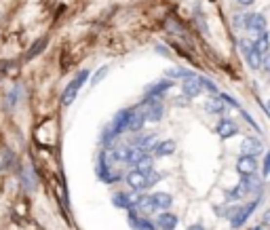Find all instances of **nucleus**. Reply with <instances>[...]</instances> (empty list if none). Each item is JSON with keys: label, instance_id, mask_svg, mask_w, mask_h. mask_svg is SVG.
Masks as SVG:
<instances>
[{"label": "nucleus", "instance_id": "33", "mask_svg": "<svg viewBox=\"0 0 270 230\" xmlns=\"http://www.w3.org/2000/svg\"><path fill=\"white\" fill-rule=\"evenodd\" d=\"M188 230H205V228H203L201 224H192V226H190Z\"/></svg>", "mask_w": 270, "mask_h": 230}, {"label": "nucleus", "instance_id": "12", "mask_svg": "<svg viewBox=\"0 0 270 230\" xmlns=\"http://www.w3.org/2000/svg\"><path fill=\"white\" fill-rule=\"evenodd\" d=\"M146 125V116L139 108H131V116H129V123H127V131L129 133H139L141 127Z\"/></svg>", "mask_w": 270, "mask_h": 230}, {"label": "nucleus", "instance_id": "20", "mask_svg": "<svg viewBox=\"0 0 270 230\" xmlns=\"http://www.w3.org/2000/svg\"><path fill=\"white\" fill-rule=\"evenodd\" d=\"M253 47L258 49V53H260L262 57H264V55L268 53V51H270V34H268L266 30H264V32H260V34H258V38L253 40Z\"/></svg>", "mask_w": 270, "mask_h": 230}, {"label": "nucleus", "instance_id": "29", "mask_svg": "<svg viewBox=\"0 0 270 230\" xmlns=\"http://www.w3.org/2000/svg\"><path fill=\"white\" fill-rule=\"evenodd\" d=\"M262 70L270 74V51H268V53H266L264 57H262Z\"/></svg>", "mask_w": 270, "mask_h": 230}, {"label": "nucleus", "instance_id": "23", "mask_svg": "<svg viewBox=\"0 0 270 230\" xmlns=\"http://www.w3.org/2000/svg\"><path fill=\"white\" fill-rule=\"evenodd\" d=\"M167 76L169 78H190V76H194V72H190V70H184V68H173V70H169L167 72Z\"/></svg>", "mask_w": 270, "mask_h": 230}, {"label": "nucleus", "instance_id": "7", "mask_svg": "<svg viewBox=\"0 0 270 230\" xmlns=\"http://www.w3.org/2000/svg\"><path fill=\"white\" fill-rule=\"evenodd\" d=\"M173 87V80H158V82H154V85H150L146 89V97L144 99H150V101H160V97L169 91V89Z\"/></svg>", "mask_w": 270, "mask_h": 230}, {"label": "nucleus", "instance_id": "18", "mask_svg": "<svg viewBox=\"0 0 270 230\" xmlns=\"http://www.w3.org/2000/svg\"><path fill=\"white\" fill-rule=\"evenodd\" d=\"M226 104L222 101L220 95H213V97L207 99V104H205V110H207L209 114H215V116H222L224 112H226Z\"/></svg>", "mask_w": 270, "mask_h": 230}, {"label": "nucleus", "instance_id": "24", "mask_svg": "<svg viewBox=\"0 0 270 230\" xmlns=\"http://www.w3.org/2000/svg\"><path fill=\"white\" fill-rule=\"evenodd\" d=\"M198 80H201V87L205 89V91H209V93H213V95H220V91H217V85H215L213 80L205 78V76H198Z\"/></svg>", "mask_w": 270, "mask_h": 230}, {"label": "nucleus", "instance_id": "5", "mask_svg": "<svg viewBox=\"0 0 270 230\" xmlns=\"http://www.w3.org/2000/svg\"><path fill=\"white\" fill-rule=\"evenodd\" d=\"M139 108H141V112H144V116H146V123H158V120L163 118L165 108H163V104H160V101L144 99Z\"/></svg>", "mask_w": 270, "mask_h": 230}, {"label": "nucleus", "instance_id": "6", "mask_svg": "<svg viewBox=\"0 0 270 230\" xmlns=\"http://www.w3.org/2000/svg\"><path fill=\"white\" fill-rule=\"evenodd\" d=\"M236 188L241 190V194L243 196H247V194H260V190H262V180L258 175H241V182L236 184Z\"/></svg>", "mask_w": 270, "mask_h": 230}, {"label": "nucleus", "instance_id": "13", "mask_svg": "<svg viewBox=\"0 0 270 230\" xmlns=\"http://www.w3.org/2000/svg\"><path fill=\"white\" fill-rule=\"evenodd\" d=\"M97 173H99V177H101V180H104L106 184H114V182L120 180V173H112L110 167H108V163H106V152H101V154H99V169H97Z\"/></svg>", "mask_w": 270, "mask_h": 230}, {"label": "nucleus", "instance_id": "34", "mask_svg": "<svg viewBox=\"0 0 270 230\" xmlns=\"http://www.w3.org/2000/svg\"><path fill=\"white\" fill-rule=\"evenodd\" d=\"M249 230H264V226L260 224V226H253V228H249Z\"/></svg>", "mask_w": 270, "mask_h": 230}, {"label": "nucleus", "instance_id": "21", "mask_svg": "<svg viewBox=\"0 0 270 230\" xmlns=\"http://www.w3.org/2000/svg\"><path fill=\"white\" fill-rule=\"evenodd\" d=\"M112 203L116 207H120V209H133V203H135V199L131 194H125V192H118V194H114L112 196Z\"/></svg>", "mask_w": 270, "mask_h": 230}, {"label": "nucleus", "instance_id": "9", "mask_svg": "<svg viewBox=\"0 0 270 230\" xmlns=\"http://www.w3.org/2000/svg\"><path fill=\"white\" fill-rule=\"evenodd\" d=\"M215 133L220 135L222 139H228V137H234L239 133V127L232 118H220V123L215 125Z\"/></svg>", "mask_w": 270, "mask_h": 230}, {"label": "nucleus", "instance_id": "4", "mask_svg": "<svg viewBox=\"0 0 270 230\" xmlns=\"http://www.w3.org/2000/svg\"><path fill=\"white\" fill-rule=\"evenodd\" d=\"M239 47H241V53L245 55L247 66L251 68V70H260V68H262V55L258 53V49L253 47V42H249V40H241V42H239Z\"/></svg>", "mask_w": 270, "mask_h": 230}, {"label": "nucleus", "instance_id": "32", "mask_svg": "<svg viewBox=\"0 0 270 230\" xmlns=\"http://www.w3.org/2000/svg\"><path fill=\"white\" fill-rule=\"evenodd\" d=\"M236 2H239L241 6H251V4L255 2V0H236Z\"/></svg>", "mask_w": 270, "mask_h": 230}, {"label": "nucleus", "instance_id": "25", "mask_svg": "<svg viewBox=\"0 0 270 230\" xmlns=\"http://www.w3.org/2000/svg\"><path fill=\"white\" fill-rule=\"evenodd\" d=\"M44 44H47V38H40V40H36L34 44H32V49H30V53H28V59H32V57H36L38 53H42Z\"/></svg>", "mask_w": 270, "mask_h": 230}, {"label": "nucleus", "instance_id": "19", "mask_svg": "<svg viewBox=\"0 0 270 230\" xmlns=\"http://www.w3.org/2000/svg\"><path fill=\"white\" fill-rule=\"evenodd\" d=\"M177 215H173V213H169V211H163L156 218V226L158 228H163V230H175V226H177Z\"/></svg>", "mask_w": 270, "mask_h": 230}, {"label": "nucleus", "instance_id": "16", "mask_svg": "<svg viewBox=\"0 0 270 230\" xmlns=\"http://www.w3.org/2000/svg\"><path fill=\"white\" fill-rule=\"evenodd\" d=\"M173 152H175V142L173 139H163V142H156L152 148V154L163 158V156H171Z\"/></svg>", "mask_w": 270, "mask_h": 230}, {"label": "nucleus", "instance_id": "2", "mask_svg": "<svg viewBox=\"0 0 270 230\" xmlns=\"http://www.w3.org/2000/svg\"><path fill=\"white\" fill-rule=\"evenodd\" d=\"M87 78H89V70H80V72L68 82V87L63 89V93H61V104L63 106H70L76 99V95H78L80 87L87 82Z\"/></svg>", "mask_w": 270, "mask_h": 230}, {"label": "nucleus", "instance_id": "14", "mask_svg": "<svg viewBox=\"0 0 270 230\" xmlns=\"http://www.w3.org/2000/svg\"><path fill=\"white\" fill-rule=\"evenodd\" d=\"M245 30L253 32V34H260V32L266 30V17L262 13H249V21L245 25Z\"/></svg>", "mask_w": 270, "mask_h": 230}, {"label": "nucleus", "instance_id": "26", "mask_svg": "<svg viewBox=\"0 0 270 230\" xmlns=\"http://www.w3.org/2000/svg\"><path fill=\"white\" fill-rule=\"evenodd\" d=\"M220 97H222V101H224V104H226V106H230V108H236V110H241V104H239V101H236V99L232 97V95H228V93H220Z\"/></svg>", "mask_w": 270, "mask_h": 230}, {"label": "nucleus", "instance_id": "17", "mask_svg": "<svg viewBox=\"0 0 270 230\" xmlns=\"http://www.w3.org/2000/svg\"><path fill=\"white\" fill-rule=\"evenodd\" d=\"M129 224L135 228V230H156V224L148 218H139L137 213H133V209H129Z\"/></svg>", "mask_w": 270, "mask_h": 230}, {"label": "nucleus", "instance_id": "15", "mask_svg": "<svg viewBox=\"0 0 270 230\" xmlns=\"http://www.w3.org/2000/svg\"><path fill=\"white\" fill-rule=\"evenodd\" d=\"M133 209H137V211H141V213H154V211H156V203H154L152 196L141 194V196L135 199Z\"/></svg>", "mask_w": 270, "mask_h": 230}, {"label": "nucleus", "instance_id": "22", "mask_svg": "<svg viewBox=\"0 0 270 230\" xmlns=\"http://www.w3.org/2000/svg\"><path fill=\"white\" fill-rule=\"evenodd\" d=\"M152 199H154V203H156V209H163V211L169 209L171 203H173V196L167 194V192H154Z\"/></svg>", "mask_w": 270, "mask_h": 230}, {"label": "nucleus", "instance_id": "3", "mask_svg": "<svg viewBox=\"0 0 270 230\" xmlns=\"http://www.w3.org/2000/svg\"><path fill=\"white\" fill-rule=\"evenodd\" d=\"M260 201L262 199H260V194H258L253 201H249L247 205H239V207H236V211L232 213V218H230V226H232V228H241L249 220V215H251L255 209H258Z\"/></svg>", "mask_w": 270, "mask_h": 230}, {"label": "nucleus", "instance_id": "31", "mask_svg": "<svg viewBox=\"0 0 270 230\" xmlns=\"http://www.w3.org/2000/svg\"><path fill=\"white\" fill-rule=\"evenodd\" d=\"M106 72H108V68H104V70H99V72H97V74H95V76H93V85H97V82H99L101 78H104V74H106Z\"/></svg>", "mask_w": 270, "mask_h": 230}, {"label": "nucleus", "instance_id": "11", "mask_svg": "<svg viewBox=\"0 0 270 230\" xmlns=\"http://www.w3.org/2000/svg\"><path fill=\"white\" fill-rule=\"evenodd\" d=\"M262 150H264V146L258 137H245L241 142V154H247V156H258L262 154Z\"/></svg>", "mask_w": 270, "mask_h": 230}, {"label": "nucleus", "instance_id": "27", "mask_svg": "<svg viewBox=\"0 0 270 230\" xmlns=\"http://www.w3.org/2000/svg\"><path fill=\"white\" fill-rule=\"evenodd\" d=\"M262 175H264V177L270 175V150H266L264 161H262Z\"/></svg>", "mask_w": 270, "mask_h": 230}, {"label": "nucleus", "instance_id": "30", "mask_svg": "<svg viewBox=\"0 0 270 230\" xmlns=\"http://www.w3.org/2000/svg\"><path fill=\"white\" fill-rule=\"evenodd\" d=\"M241 114H243V118H245V120H247V123H249V125H251V127H253V129H258V123H255V120L251 118V114H247L245 110H241Z\"/></svg>", "mask_w": 270, "mask_h": 230}, {"label": "nucleus", "instance_id": "1", "mask_svg": "<svg viewBox=\"0 0 270 230\" xmlns=\"http://www.w3.org/2000/svg\"><path fill=\"white\" fill-rule=\"evenodd\" d=\"M160 177H163V175L156 173V171L144 173V171H139V169H133V171H129V173L125 175V180H127V184L131 186V190H135V192H141V190H146L148 186L156 184Z\"/></svg>", "mask_w": 270, "mask_h": 230}, {"label": "nucleus", "instance_id": "28", "mask_svg": "<svg viewBox=\"0 0 270 230\" xmlns=\"http://www.w3.org/2000/svg\"><path fill=\"white\" fill-rule=\"evenodd\" d=\"M247 21H249V13H239L234 17V25H239V28H245Z\"/></svg>", "mask_w": 270, "mask_h": 230}, {"label": "nucleus", "instance_id": "10", "mask_svg": "<svg viewBox=\"0 0 270 230\" xmlns=\"http://www.w3.org/2000/svg\"><path fill=\"white\" fill-rule=\"evenodd\" d=\"M182 91H184V95L186 97H198L201 95V91H203V87H201V80H198V76L194 74V76H190V78H184L182 80Z\"/></svg>", "mask_w": 270, "mask_h": 230}, {"label": "nucleus", "instance_id": "8", "mask_svg": "<svg viewBox=\"0 0 270 230\" xmlns=\"http://www.w3.org/2000/svg\"><path fill=\"white\" fill-rule=\"evenodd\" d=\"M236 171H239V175H253L258 171V158L241 154L239 161H236Z\"/></svg>", "mask_w": 270, "mask_h": 230}]
</instances>
